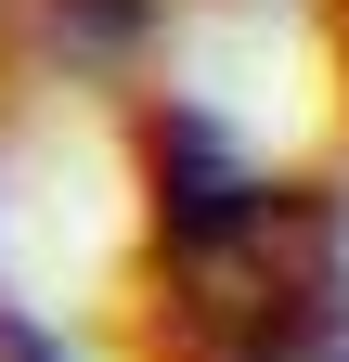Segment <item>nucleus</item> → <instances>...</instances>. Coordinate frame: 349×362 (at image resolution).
I'll return each mask as SVG.
<instances>
[{
	"label": "nucleus",
	"mask_w": 349,
	"mask_h": 362,
	"mask_svg": "<svg viewBox=\"0 0 349 362\" xmlns=\"http://www.w3.org/2000/svg\"><path fill=\"white\" fill-rule=\"evenodd\" d=\"M324 362H349V349H324Z\"/></svg>",
	"instance_id": "f257e3e1"
}]
</instances>
